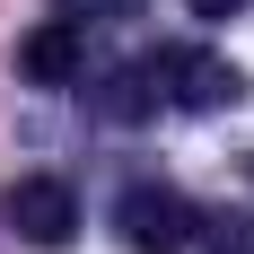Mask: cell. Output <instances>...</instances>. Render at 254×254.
Masks as SVG:
<instances>
[{
	"instance_id": "2",
	"label": "cell",
	"mask_w": 254,
	"mask_h": 254,
	"mask_svg": "<svg viewBox=\"0 0 254 254\" xmlns=\"http://www.w3.org/2000/svg\"><path fill=\"white\" fill-rule=\"evenodd\" d=\"M114 228H123V246H131V254H184L193 237H202V210L184 202L176 184H123Z\"/></svg>"
},
{
	"instance_id": "6",
	"label": "cell",
	"mask_w": 254,
	"mask_h": 254,
	"mask_svg": "<svg viewBox=\"0 0 254 254\" xmlns=\"http://www.w3.org/2000/svg\"><path fill=\"white\" fill-rule=\"evenodd\" d=\"M53 18H79V26H114V18H140V0H53Z\"/></svg>"
},
{
	"instance_id": "7",
	"label": "cell",
	"mask_w": 254,
	"mask_h": 254,
	"mask_svg": "<svg viewBox=\"0 0 254 254\" xmlns=\"http://www.w3.org/2000/svg\"><path fill=\"white\" fill-rule=\"evenodd\" d=\"M184 9H193V18H237L246 0H184Z\"/></svg>"
},
{
	"instance_id": "4",
	"label": "cell",
	"mask_w": 254,
	"mask_h": 254,
	"mask_svg": "<svg viewBox=\"0 0 254 254\" xmlns=\"http://www.w3.org/2000/svg\"><path fill=\"white\" fill-rule=\"evenodd\" d=\"M18 70L35 79V88H79L88 79V26L79 18H44L18 35Z\"/></svg>"
},
{
	"instance_id": "3",
	"label": "cell",
	"mask_w": 254,
	"mask_h": 254,
	"mask_svg": "<svg viewBox=\"0 0 254 254\" xmlns=\"http://www.w3.org/2000/svg\"><path fill=\"white\" fill-rule=\"evenodd\" d=\"M0 219H9L26 246H70L79 237V193L62 176H18L9 193H0Z\"/></svg>"
},
{
	"instance_id": "1",
	"label": "cell",
	"mask_w": 254,
	"mask_h": 254,
	"mask_svg": "<svg viewBox=\"0 0 254 254\" xmlns=\"http://www.w3.org/2000/svg\"><path fill=\"white\" fill-rule=\"evenodd\" d=\"M140 70H149L158 105H184V114L246 105V70H237V62H219V53H202V44H158V53H140Z\"/></svg>"
},
{
	"instance_id": "5",
	"label": "cell",
	"mask_w": 254,
	"mask_h": 254,
	"mask_svg": "<svg viewBox=\"0 0 254 254\" xmlns=\"http://www.w3.org/2000/svg\"><path fill=\"white\" fill-rule=\"evenodd\" d=\"M202 254H254V219L246 210H228V219H202V237H193Z\"/></svg>"
}]
</instances>
